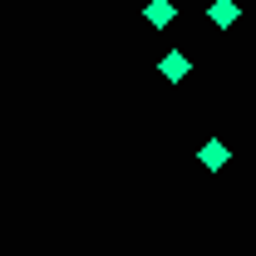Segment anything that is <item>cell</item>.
Wrapping results in <instances>:
<instances>
[{
    "label": "cell",
    "mask_w": 256,
    "mask_h": 256,
    "mask_svg": "<svg viewBox=\"0 0 256 256\" xmlns=\"http://www.w3.org/2000/svg\"><path fill=\"white\" fill-rule=\"evenodd\" d=\"M162 79H168V84L188 79V54H182V50H168V54H162Z\"/></svg>",
    "instance_id": "obj_1"
},
{
    "label": "cell",
    "mask_w": 256,
    "mask_h": 256,
    "mask_svg": "<svg viewBox=\"0 0 256 256\" xmlns=\"http://www.w3.org/2000/svg\"><path fill=\"white\" fill-rule=\"evenodd\" d=\"M172 15H178V10H172V0H153V5H148V20H153V25H168Z\"/></svg>",
    "instance_id": "obj_3"
},
{
    "label": "cell",
    "mask_w": 256,
    "mask_h": 256,
    "mask_svg": "<svg viewBox=\"0 0 256 256\" xmlns=\"http://www.w3.org/2000/svg\"><path fill=\"white\" fill-rule=\"evenodd\" d=\"M212 20H217V25H232V20H236V5H232V0H217V5H212Z\"/></svg>",
    "instance_id": "obj_4"
},
{
    "label": "cell",
    "mask_w": 256,
    "mask_h": 256,
    "mask_svg": "<svg viewBox=\"0 0 256 256\" xmlns=\"http://www.w3.org/2000/svg\"><path fill=\"white\" fill-rule=\"evenodd\" d=\"M197 158H202V168H212V172H217V168H226V158H232V153H226V143H217V138H212Z\"/></svg>",
    "instance_id": "obj_2"
}]
</instances>
